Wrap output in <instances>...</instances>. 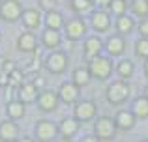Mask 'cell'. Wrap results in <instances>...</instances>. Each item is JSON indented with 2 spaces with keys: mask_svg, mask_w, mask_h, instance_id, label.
<instances>
[{
  "mask_svg": "<svg viewBox=\"0 0 148 142\" xmlns=\"http://www.w3.org/2000/svg\"><path fill=\"white\" fill-rule=\"evenodd\" d=\"M77 131H79V120L77 118H64L58 125V133H62V137H68V139L77 135Z\"/></svg>",
  "mask_w": 148,
  "mask_h": 142,
  "instance_id": "cell-15",
  "label": "cell"
},
{
  "mask_svg": "<svg viewBox=\"0 0 148 142\" xmlns=\"http://www.w3.org/2000/svg\"><path fill=\"white\" fill-rule=\"evenodd\" d=\"M38 95H40V88H38L34 82H23L21 86H19V90H17L19 101H23L25 105L26 103H34L38 99Z\"/></svg>",
  "mask_w": 148,
  "mask_h": 142,
  "instance_id": "cell-10",
  "label": "cell"
},
{
  "mask_svg": "<svg viewBox=\"0 0 148 142\" xmlns=\"http://www.w3.org/2000/svg\"><path fill=\"white\" fill-rule=\"evenodd\" d=\"M45 67H47L51 73L60 75V73H64L66 67H68V56H66L64 52H60V51H54L53 54L47 56V60H45Z\"/></svg>",
  "mask_w": 148,
  "mask_h": 142,
  "instance_id": "cell-7",
  "label": "cell"
},
{
  "mask_svg": "<svg viewBox=\"0 0 148 142\" xmlns=\"http://www.w3.org/2000/svg\"><path fill=\"white\" fill-rule=\"evenodd\" d=\"M131 10H133V13L139 15V17H146L148 15V0H133Z\"/></svg>",
  "mask_w": 148,
  "mask_h": 142,
  "instance_id": "cell-27",
  "label": "cell"
},
{
  "mask_svg": "<svg viewBox=\"0 0 148 142\" xmlns=\"http://www.w3.org/2000/svg\"><path fill=\"white\" fill-rule=\"evenodd\" d=\"M116 124H114V120H111V118H107V116H101L96 120V124H94V133H96V139L98 140H112L114 139V135H116Z\"/></svg>",
  "mask_w": 148,
  "mask_h": 142,
  "instance_id": "cell-3",
  "label": "cell"
},
{
  "mask_svg": "<svg viewBox=\"0 0 148 142\" xmlns=\"http://www.w3.org/2000/svg\"><path fill=\"white\" fill-rule=\"evenodd\" d=\"M17 49L21 52H34L38 49V39L32 32H23L17 37Z\"/></svg>",
  "mask_w": 148,
  "mask_h": 142,
  "instance_id": "cell-12",
  "label": "cell"
},
{
  "mask_svg": "<svg viewBox=\"0 0 148 142\" xmlns=\"http://www.w3.org/2000/svg\"><path fill=\"white\" fill-rule=\"evenodd\" d=\"M79 95H81V88L73 82H64L60 86V92H58V97L62 99L64 103L71 105V103L79 101Z\"/></svg>",
  "mask_w": 148,
  "mask_h": 142,
  "instance_id": "cell-9",
  "label": "cell"
},
{
  "mask_svg": "<svg viewBox=\"0 0 148 142\" xmlns=\"http://www.w3.org/2000/svg\"><path fill=\"white\" fill-rule=\"evenodd\" d=\"M112 0H96V4H99V6H111Z\"/></svg>",
  "mask_w": 148,
  "mask_h": 142,
  "instance_id": "cell-33",
  "label": "cell"
},
{
  "mask_svg": "<svg viewBox=\"0 0 148 142\" xmlns=\"http://www.w3.org/2000/svg\"><path fill=\"white\" fill-rule=\"evenodd\" d=\"M143 142H148V140H143Z\"/></svg>",
  "mask_w": 148,
  "mask_h": 142,
  "instance_id": "cell-41",
  "label": "cell"
},
{
  "mask_svg": "<svg viewBox=\"0 0 148 142\" xmlns=\"http://www.w3.org/2000/svg\"><path fill=\"white\" fill-rule=\"evenodd\" d=\"M19 139V125L13 120H4L0 124V142H15Z\"/></svg>",
  "mask_w": 148,
  "mask_h": 142,
  "instance_id": "cell-11",
  "label": "cell"
},
{
  "mask_svg": "<svg viewBox=\"0 0 148 142\" xmlns=\"http://www.w3.org/2000/svg\"><path fill=\"white\" fill-rule=\"evenodd\" d=\"M107 52L109 54H112V56H118V54H122L124 52V49H126V41L122 39L120 36H111L107 39Z\"/></svg>",
  "mask_w": 148,
  "mask_h": 142,
  "instance_id": "cell-20",
  "label": "cell"
},
{
  "mask_svg": "<svg viewBox=\"0 0 148 142\" xmlns=\"http://www.w3.org/2000/svg\"><path fill=\"white\" fill-rule=\"evenodd\" d=\"M0 39H2V34H0Z\"/></svg>",
  "mask_w": 148,
  "mask_h": 142,
  "instance_id": "cell-40",
  "label": "cell"
},
{
  "mask_svg": "<svg viewBox=\"0 0 148 142\" xmlns=\"http://www.w3.org/2000/svg\"><path fill=\"white\" fill-rule=\"evenodd\" d=\"M145 97H148V84H146V90H145Z\"/></svg>",
  "mask_w": 148,
  "mask_h": 142,
  "instance_id": "cell-39",
  "label": "cell"
},
{
  "mask_svg": "<svg viewBox=\"0 0 148 142\" xmlns=\"http://www.w3.org/2000/svg\"><path fill=\"white\" fill-rule=\"evenodd\" d=\"M21 19H23V22H25L26 28L34 30V28H38L40 22H41V13L38 10H26V11H23Z\"/></svg>",
  "mask_w": 148,
  "mask_h": 142,
  "instance_id": "cell-19",
  "label": "cell"
},
{
  "mask_svg": "<svg viewBox=\"0 0 148 142\" xmlns=\"http://www.w3.org/2000/svg\"><path fill=\"white\" fill-rule=\"evenodd\" d=\"M56 142H71V139H68V137H62V139H58Z\"/></svg>",
  "mask_w": 148,
  "mask_h": 142,
  "instance_id": "cell-37",
  "label": "cell"
},
{
  "mask_svg": "<svg viewBox=\"0 0 148 142\" xmlns=\"http://www.w3.org/2000/svg\"><path fill=\"white\" fill-rule=\"evenodd\" d=\"M23 15V7L19 4V0H2L0 2V19L8 22L17 21Z\"/></svg>",
  "mask_w": 148,
  "mask_h": 142,
  "instance_id": "cell-4",
  "label": "cell"
},
{
  "mask_svg": "<svg viewBox=\"0 0 148 142\" xmlns=\"http://www.w3.org/2000/svg\"><path fill=\"white\" fill-rule=\"evenodd\" d=\"M0 2H2V0H0Z\"/></svg>",
  "mask_w": 148,
  "mask_h": 142,
  "instance_id": "cell-42",
  "label": "cell"
},
{
  "mask_svg": "<svg viewBox=\"0 0 148 142\" xmlns=\"http://www.w3.org/2000/svg\"><path fill=\"white\" fill-rule=\"evenodd\" d=\"M133 26H135L133 19L127 17V15H120L118 21H116V30L120 34H131L133 32Z\"/></svg>",
  "mask_w": 148,
  "mask_h": 142,
  "instance_id": "cell-25",
  "label": "cell"
},
{
  "mask_svg": "<svg viewBox=\"0 0 148 142\" xmlns=\"http://www.w3.org/2000/svg\"><path fill=\"white\" fill-rule=\"evenodd\" d=\"M145 73H146V77H148V58H146V62H145Z\"/></svg>",
  "mask_w": 148,
  "mask_h": 142,
  "instance_id": "cell-38",
  "label": "cell"
},
{
  "mask_svg": "<svg viewBox=\"0 0 148 142\" xmlns=\"http://www.w3.org/2000/svg\"><path fill=\"white\" fill-rule=\"evenodd\" d=\"M139 32H141L143 37H148V21H143L139 24Z\"/></svg>",
  "mask_w": 148,
  "mask_h": 142,
  "instance_id": "cell-31",
  "label": "cell"
},
{
  "mask_svg": "<svg viewBox=\"0 0 148 142\" xmlns=\"http://www.w3.org/2000/svg\"><path fill=\"white\" fill-rule=\"evenodd\" d=\"M15 142H36L34 139H30V137H23V139H17Z\"/></svg>",
  "mask_w": 148,
  "mask_h": 142,
  "instance_id": "cell-34",
  "label": "cell"
},
{
  "mask_svg": "<svg viewBox=\"0 0 148 142\" xmlns=\"http://www.w3.org/2000/svg\"><path fill=\"white\" fill-rule=\"evenodd\" d=\"M41 4H43L45 7H51V6H53V2H51V0H41Z\"/></svg>",
  "mask_w": 148,
  "mask_h": 142,
  "instance_id": "cell-36",
  "label": "cell"
},
{
  "mask_svg": "<svg viewBox=\"0 0 148 142\" xmlns=\"http://www.w3.org/2000/svg\"><path fill=\"white\" fill-rule=\"evenodd\" d=\"M84 32H86V24H84V21H81V19H71V21L66 24V36H68L69 39H79V37L84 36Z\"/></svg>",
  "mask_w": 148,
  "mask_h": 142,
  "instance_id": "cell-13",
  "label": "cell"
},
{
  "mask_svg": "<svg viewBox=\"0 0 148 142\" xmlns=\"http://www.w3.org/2000/svg\"><path fill=\"white\" fill-rule=\"evenodd\" d=\"M43 82H45V80H43V79H41V77H38V79H36V80H34V84H36V86H38V88H40V86H41V84H43Z\"/></svg>",
  "mask_w": 148,
  "mask_h": 142,
  "instance_id": "cell-35",
  "label": "cell"
},
{
  "mask_svg": "<svg viewBox=\"0 0 148 142\" xmlns=\"http://www.w3.org/2000/svg\"><path fill=\"white\" fill-rule=\"evenodd\" d=\"M135 71V66L131 60H120L118 64H116V73H118L122 79H130L131 75H133Z\"/></svg>",
  "mask_w": 148,
  "mask_h": 142,
  "instance_id": "cell-26",
  "label": "cell"
},
{
  "mask_svg": "<svg viewBox=\"0 0 148 142\" xmlns=\"http://www.w3.org/2000/svg\"><path fill=\"white\" fill-rule=\"evenodd\" d=\"M6 114L10 116V120H21V118H25V114H26V105L23 101H10L6 105Z\"/></svg>",
  "mask_w": 148,
  "mask_h": 142,
  "instance_id": "cell-16",
  "label": "cell"
},
{
  "mask_svg": "<svg viewBox=\"0 0 148 142\" xmlns=\"http://www.w3.org/2000/svg\"><path fill=\"white\" fill-rule=\"evenodd\" d=\"M92 26H94V30H98V32H107L109 28H111V19H109V15L105 13V11H96L94 15H92Z\"/></svg>",
  "mask_w": 148,
  "mask_h": 142,
  "instance_id": "cell-18",
  "label": "cell"
},
{
  "mask_svg": "<svg viewBox=\"0 0 148 142\" xmlns=\"http://www.w3.org/2000/svg\"><path fill=\"white\" fill-rule=\"evenodd\" d=\"M41 41L47 49H58L62 45V36L60 30H53V28H45L41 34Z\"/></svg>",
  "mask_w": 148,
  "mask_h": 142,
  "instance_id": "cell-14",
  "label": "cell"
},
{
  "mask_svg": "<svg viewBox=\"0 0 148 142\" xmlns=\"http://www.w3.org/2000/svg\"><path fill=\"white\" fill-rule=\"evenodd\" d=\"M58 99H60L58 94H54L53 90H45V92H41V94L38 95L36 103L43 112H53V110L58 107Z\"/></svg>",
  "mask_w": 148,
  "mask_h": 142,
  "instance_id": "cell-8",
  "label": "cell"
},
{
  "mask_svg": "<svg viewBox=\"0 0 148 142\" xmlns=\"http://www.w3.org/2000/svg\"><path fill=\"white\" fill-rule=\"evenodd\" d=\"M135 52H137V56H141V58H148V37H141V39L135 43Z\"/></svg>",
  "mask_w": 148,
  "mask_h": 142,
  "instance_id": "cell-28",
  "label": "cell"
},
{
  "mask_svg": "<svg viewBox=\"0 0 148 142\" xmlns=\"http://www.w3.org/2000/svg\"><path fill=\"white\" fill-rule=\"evenodd\" d=\"M111 10L114 11L116 15H124V11H126V0H112L111 2Z\"/></svg>",
  "mask_w": 148,
  "mask_h": 142,
  "instance_id": "cell-30",
  "label": "cell"
},
{
  "mask_svg": "<svg viewBox=\"0 0 148 142\" xmlns=\"http://www.w3.org/2000/svg\"><path fill=\"white\" fill-rule=\"evenodd\" d=\"M45 24H47V28L60 30L62 26H64V17H62V13H58V11L49 10L47 15H45Z\"/></svg>",
  "mask_w": 148,
  "mask_h": 142,
  "instance_id": "cell-22",
  "label": "cell"
},
{
  "mask_svg": "<svg viewBox=\"0 0 148 142\" xmlns=\"http://www.w3.org/2000/svg\"><path fill=\"white\" fill-rule=\"evenodd\" d=\"M135 120H137V116L130 110H120L114 116V124L118 129H131L135 125Z\"/></svg>",
  "mask_w": 148,
  "mask_h": 142,
  "instance_id": "cell-17",
  "label": "cell"
},
{
  "mask_svg": "<svg viewBox=\"0 0 148 142\" xmlns=\"http://www.w3.org/2000/svg\"><path fill=\"white\" fill-rule=\"evenodd\" d=\"M92 75L90 71H88V67H77L75 71H73V84H77V86H86L88 82H90Z\"/></svg>",
  "mask_w": 148,
  "mask_h": 142,
  "instance_id": "cell-23",
  "label": "cell"
},
{
  "mask_svg": "<svg viewBox=\"0 0 148 142\" xmlns=\"http://www.w3.org/2000/svg\"><path fill=\"white\" fill-rule=\"evenodd\" d=\"M131 112L137 118H148V97H137L135 99Z\"/></svg>",
  "mask_w": 148,
  "mask_h": 142,
  "instance_id": "cell-24",
  "label": "cell"
},
{
  "mask_svg": "<svg viewBox=\"0 0 148 142\" xmlns=\"http://www.w3.org/2000/svg\"><path fill=\"white\" fill-rule=\"evenodd\" d=\"M71 4L75 11H79V13H86L92 10V0H71Z\"/></svg>",
  "mask_w": 148,
  "mask_h": 142,
  "instance_id": "cell-29",
  "label": "cell"
},
{
  "mask_svg": "<svg viewBox=\"0 0 148 142\" xmlns=\"http://www.w3.org/2000/svg\"><path fill=\"white\" fill-rule=\"evenodd\" d=\"M96 112H98V109H96V103L92 101H77L75 103V110H73V118H77L81 122H92L96 118Z\"/></svg>",
  "mask_w": 148,
  "mask_h": 142,
  "instance_id": "cell-5",
  "label": "cell"
},
{
  "mask_svg": "<svg viewBox=\"0 0 148 142\" xmlns=\"http://www.w3.org/2000/svg\"><path fill=\"white\" fill-rule=\"evenodd\" d=\"M130 94H131V90L124 80H116V82L109 84L107 92H105L107 101L111 103V105H122V103H126L127 97H130Z\"/></svg>",
  "mask_w": 148,
  "mask_h": 142,
  "instance_id": "cell-2",
  "label": "cell"
},
{
  "mask_svg": "<svg viewBox=\"0 0 148 142\" xmlns=\"http://www.w3.org/2000/svg\"><path fill=\"white\" fill-rule=\"evenodd\" d=\"M81 142H99L96 137H84V139H81Z\"/></svg>",
  "mask_w": 148,
  "mask_h": 142,
  "instance_id": "cell-32",
  "label": "cell"
},
{
  "mask_svg": "<svg viewBox=\"0 0 148 142\" xmlns=\"http://www.w3.org/2000/svg\"><path fill=\"white\" fill-rule=\"evenodd\" d=\"M88 71H90V75L96 77L98 80H107L109 77H111V73H112V62H111V58L101 56V54L90 58Z\"/></svg>",
  "mask_w": 148,
  "mask_h": 142,
  "instance_id": "cell-1",
  "label": "cell"
},
{
  "mask_svg": "<svg viewBox=\"0 0 148 142\" xmlns=\"http://www.w3.org/2000/svg\"><path fill=\"white\" fill-rule=\"evenodd\" d=\"M101 49H103V43H101L99 37L92 36L88 37L86 41H84V54L88 56V58H94V56H98L101 52Z\"/></svg>",
  "mask_w": 148,
  "mask_h": 142,
  "instance_id": "cell-21",
  "label": "cell"
},
{
  "mask_svg": "<svg viewBox=\"0 0 148 142\" xmlns=\"http://www.w3.org/2000/svg\"><path fill=\"white\" fill-rule=\"evenodd\" d=\"M58 135V125H54L49 120H40L36 124V139L40 142H51Z\"/></svg>",
  "mask_w": 148,
  "mask_h": 142,
  "instance_id": "cell-6",
  "label": "cell"
}]
</instances>
